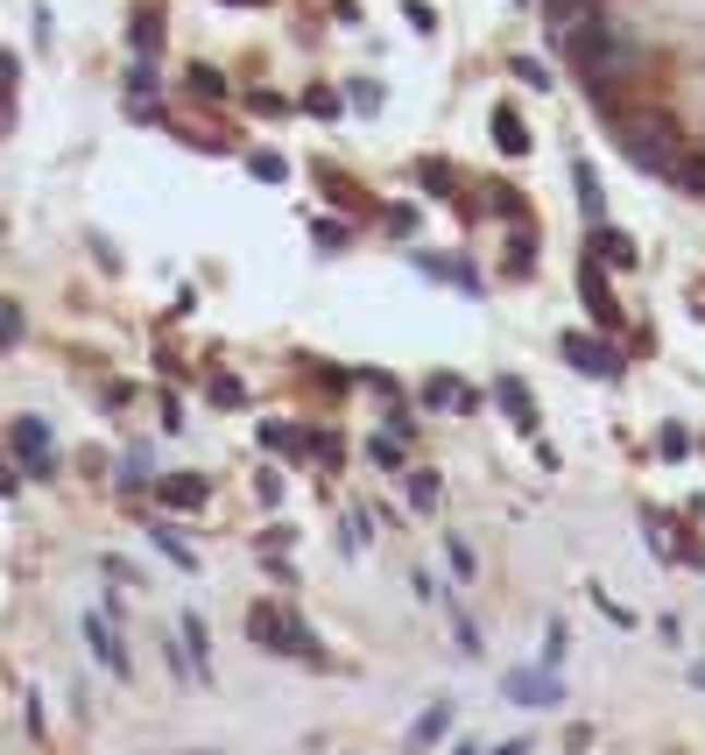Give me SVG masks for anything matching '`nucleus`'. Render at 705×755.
Here are the masks:
<instances>
[{
	"instance_id": "19",
	"label": "nucleus",
	"mask_w": 705,
	"mask_h": 755,
	"mask_svg": "<svg viewBox=\"0 0 705 755\" xmlns=\"http://www.w3.org/2000/svg\"><path fill=\"white\" fill-rule=\"evenodd\" d=\"M544 14L558 28H572V22H586V14H599V0H544Z\"/></svg>"
},
{
	"instance_id": "44",
	"label": "nucleus",
	"mask_w": 705,
	"mask_h": 755,
	"mask_svg": "<svg viewBox=\"0 0 705 755\" xmlns=\"http://www.w3.org/2000/svg\"><path fill=\"white\" fill-rule=\"evenodd\" d=\"M227 8H262V0H227Z\"/></svg>"
},
{
	"instance_id": "6",
	"label": "nucleus",
	"mask_w": 705,
	"mask_h": 755,
	"mask_svg": "<svg viewBox=\"0 0 705 755\" xmlns=\"http://www.w3.org/2000/svg\"><path fill=\"white\" fill-rule=\"evenodd\" d=\"M156 501L170 515H198L205 501H212V487H205V473H162L156 480Z\"/></svg>"
},
{
	"instance_id": "40",
	"label": "nucleus",
	"mask_w": 705,
	"mask_h": 755,
	"mask_svg": "<svg viewBox=\"0 0 705 755\" xmlns=\"http://www.w3.org/2000/svg\"><path fill=\"white\" fill-rule=\"evenodd\" d=\"M247 107H254V113H290V99H276V93H247Z\"/></svg>"
},
{
	"instance_id": "11",
	"label": "nucleus",
	"mask_w": 705,
	"mask_h": 755,
	"mask_svg": "<svg viewBox=\"0 0 705 755\" xmlns=\"http://www.w3.org/2000/svg\"><path fill=\"white\" fill-rule=\"evenodd\" d=\"M445 734H452V699H430L410 728V748H430V742H445Z\"/></svg>"
},
{
	"instance_id": "31",
	"label": "nucleus",
	"mask_w": 705,
	"mask_h": 755,
	"mask_svg": "<svg viewBox=\"0 0 705 755\" xmlns=\"http://www.w3.org/2000/svg\"><path fill=\"white\" fill-rule=\"evenodd\" d=\"M212 403H219V410H240V403H247V389H240L233 375H219V381H212Z\"/></svg>"
},
{
	"instance_id": "35",
	"label": "nucleus",
	"mask_w": 705,
	"mask_h": 755,
	"mask_svg": "<svg viewBox=\"0 0 705 755\" xmlns=\"http://www.w3.org/2000/svg\"><path fill=\"white\" fill-rule=\"evenodd\" d=\"M670 176H678L684 191H698V198H705V162H678V170H670Z\"/></svg>"
},
{
	"instance_id": "23",
	"label": "nucleus",
	"mask_w": 705,
	"mask_h": 755,
	"mask_svg": "<svg viewBox=\"0 0 705 755\" xmlns=\"http://www.w3.org/2000/svg\"><path fill=\"white\" fill-rule=\"evenodd\" d=\"M304 113H311V121H339V93L311 85V93H304Z\"/></svg>"
},
{
	"instance_id": "8",
	"label": "nucleus",
	"mask_w": 705,
	"mask_h": 755,
	"mask_svg": "<svg viewBox=\"0 0 705 755\" xmlns=\"http://www.w3.org/2000/svg\"><path fill=\"white\" fill-rule=\"evenodd\" d=\"M416 269L430 276V283H445V290H459V297H479V276H473V261L466 255H416Z\"/></svg>"
},
{
	"instance_id": "36",
	"label": "nucleus",
	"mask_w": 705,
	"mask_h": 755,
	"mask_svg": "<svg viewBox=\"0 0 705 755\" xmlns=\"http://www.w3.org/2000/svg\"><path fill=\"white\" fill-rule=\"evenodd\" d=\"M127 93H134V99H156V71L134 64V71H127Z\"/></svg>"
},
{
	"instance_id": "37",
	"label": "nucleus",
	"mask_w": 705,
	"mask_h": 755,
	"mask_svg": "<svg viewBox=\"0 0 705 755\" xmlns=\"http://www.w3.org/2000/svg\"><path fill=\"white\" fill-rule=\"evenodd\" d=\"M14 78H22V64H14V57L0 50V99H14Z\"/></svg>"
},
{
	"instance_id": "4",
	"label": "nucleus",
	"mask_w": 705,
	"mask_h": 755,
	"mask_svg": "<svg viewBox=\"0 0 705 755\" xmlns=\"http://www.w3.org/2000/svg\"><path fill=\"white\" fill-rule=\"evenodd\" d=\"M8 452L22 459V473H36V480H50V473H57V452H50V424H42V417H14V431H8Z\"/></svg>"
},
{
	"instance_id": "45",
	"label": "nucleus",
	"mask_w": 705,
	"mask_h": 755,
	"mask_svg": "<svg viewBox=\"0 0 705 755\" xmlns=\"http://www.w3.org/2000/svg\"><path fill=\"white\" fill-rule=\"evenodd\" d=\"M452 755H473V748H452Z\"/></svg>"
},
{
	"instance_id": "2",
	"label": "nucleus",
	"mask_w": 705,
	"mask_h": 755,
	"mask_svg": "<svg viewBox=\"0 0 705 755\" xmlns=\"http://www.w3.org/2000/svg\"><path fill=\"white\" fill-rule=\"evenodd\" d=\"M564 57L579 64V78H586V85H599V78H613V71L628 64V42L613 36V28L599 22V14H586V22H572V28H564Z\"/></svg>"
},
{
	"instance_id": "14",
	"label": "nucleus",
	"mask_w": 705,
	"mask_h": 755,
	"mask_svg": "<svg viewBox=\"0 0 705 755\" xmlns=\"http://www.w3.org/2000/svg\"><path fill=\"white\" fill-rule=\"evenodd\" d=\"M416 184H424V191H438V198H459V170H452V162H438V156H424V162H416Z\"/></svg>"
},
{
	"instance_id": "3",
	"label": "nucleus",
	"mask_w": 705,
	"mask_h": 755,
	"mask_svg": "<svg viewBox=\"0 0 705 755\" xmlns=\"http://www.w3.org/2000/svg\"><path fill=\"white\" fill-rule=\"evenodd\" d=\"M558 353L579 367V375H593V381H621V375H628L621 353H613L607 339H586V332H564V339H558Z\"/></svg>"
},
{
	"instance_id": "27",
	"label": "nucleus",
	"mask_w": 705,
	"mask_h": 755,
	"mask_svg": "<svg viewBox=\"0 0 705 755\" xmlns=\"http://www.w3.org/2000/svg\"><path fill=\"white\" fill-rule=\"evenodd\" d=\"M296 438H304V431H290V424H262V446H268V452H282V459L296 452Z\"/></svg>"
},
{
	"instance_id": "7",
	"label": "nucleus",
	"mask_w": 705,
	"mask_h": 755,
	"mask_svg": "<svg viewBox=\"0 0 705 755\" xmlns=\"http://www.w3.org/2000/svg\"><path fill=\"white\" fill-rule=\"evenodd\" d=\"M78 629H85V643H93V657H99V663H107V671H113V678H134V663H127V643H120V635H113V621H107V614H99V607H93V614H85V621H78Z\"/></svg>"
},
{
	"instance_id": "21",
	"label": "nucleus",
	"mask_w": 705,
	"mask_h": 755,
	"mask_svg": "<svg viewBox=\"0 0 705 755\" xmlns=\"http://www.w3.org/2000/svg\"><path fill=\"white\" fill-rule=\"evenodd\" d=\"M572 184H579V205L599 219V176H593V162H572Z\"/></svg>"
},
{
	"instance_id": "20",
	"label": "nucleus",
	"mask_w": 705,
	"mask_h": 755,
	"mask_svg": "<svg viewBox=\"0 0 705 755\" xmlns=\"http://www.w3.org/2000/svg\"><path fill=\"white\" fill-rule=\"evenodd\" d=\"M247 176H262V184H282V176H290V162H282L276 149H254V156H247Z\"/></svg>"
},
{
	"instance_id": "17",
	"label": "nucleus",
	"mask_w": 705,
	"mask_h": 755,
	"mask_svg": "<svg viewBox=\"0 0 705 755\" xmlns=\"http://www.w3.org/2000/svg\"><path fill=\"white\" fill-rule=\"evenodd\" d=\"M142 480H148V438H134V446H127V459H120V487L134 495Z\"/></svg>"
},
{
	"instance_id": "24",
	"label": "nucleus",
	"mask_w": 705,
	"mask_h": 755,
	"mask_svg": "<svg viewBox=\"0 0 705 755\" xmlns=\"http://www.w3.org/2000/svg\"><path fill=\"white\" fill-rule=\"evenodd\" d=\"M656 452H664V459H692V431H684V424H664Z\"/></svg>"
},
{
	"instance_id": "41",
	"label": "nucleus",
	"mask_w": 705,
	"mask_h": 755,
	"mask_svg": "<svg viewBox=\"0 0 705 755\" xmlns=\"http://www.w3.org/2000/svg\"><path fill=\"white\" fill-rule=\"evenodd\" d=\"M0 495H8V501H14V495H22V473H14V466H8V459H0Z\"/></svg>"
},
{
	"instance_id": "42",
	"label": "nucleus",
	"mask_w": 705,
	"mask_h": 755,
	"mask_svg": "<svg viewBox=\"0 0 705 755\" xmlns=\"http://www.w3.org/2000/svg\"><path fill=\"white\" fill-rule=\"evenodd\" d=\"M494 755H530V742H501V748H494Z\"/></svg>"
},
{
	"instance_id": "10",
	"label": "nucleus",
	"mask_w": 705,
	"mask_h": 755,
	"mask_svg": "<svg viewBox=\"0 0 705 755\" xmlns=\"http://www.w3.org/2000/svg\"><path fill=\"white\" fill-rule=\"evenodd\" d=\"M494 403H501L508 417H515V431H522V438H536V403H530V389H522L515 375H501V381H494Z\"/></svg>"
},
{
	"instance_id": "34",
	"label": "nucleus",
	"mask_w": 705,
	"mask_h": 755,
	"mask_svg": "<svg viewBox=\"0 0 705 755\" xmlns=\"http://www.w3.org/2000/svg\"><path fill=\"white\" fill-rule=\"evenodd\" d=\"M388 212V233H416V205H381Z\"/></svg>"
},
{
	"instance_id": "32",
	"label": "nucleus",
	"mask_w": 705,
	"mask_h": 755,
	"mask_svg": "<svg viewBox=\"0 0 705 755\" xmlns=\"http://www.w3.org/2000/svg\"><path fill=\"white\" fill-rule=\"evenodd\" d=\"M311 241L318 247H347V227H339V219H311Z\"/></svg>"
},
{
	"instance_id": "26",
	"label": "nucleus",
	"mask_w": 705,
	"mask_h": 755,
	"mask_svg": "<svg viewBox=\"0 0 705 755\" xmlns=\"http://www.w3.org/2000/svg\"><path fill=\"white\" fill-rule=\"evenodd\" d=\"M191 93H198V99H219V93H227V78H219L212 64H191Z\"/></svg>"
},
{
	"instance_id": "39",
	"label": "nucleus",
	"mask_w": 705,
	"mask_h": 755,
	"mask_svg": "<svg viewBox=\"0 0 705 755\" xmlns=\"http://www.w3.org/2000/svg\"><path fill=\"white\" fill-rule=\"evenodd\" d=\"M347 99H353V107H360V113H374V107H381V85H353V93H347Z\"/></svg>"
},
{
	"instance_id": "33",
	"label": "nucleus",
	"mask_w": 705,
	"mask_h": 755,
	"mask_svg": "<svg viewBox=\"0 0 705 755\" xmlns=\"http://www.w3.org/2000/svg\"><path fill=\"white\" fill-rule=\"evenodd\" d=\"M445 551H452V572H459V580H473V572H479V558H473V544H445Z\"/></svg>"
},
{
	"instance_id": "16",
	"label": "nucleus",
	"mask_w": 705,
	"mask_h": 755,
	"mask_svg": "<svg viewBox=\"0 0 705 755\" xmlns=\"http://www.w3.org/2000/svg\"><path fill=\"white\" fill-rule=\"evenodd\" d=\"M530 269H536V233L515 227L508 233V276H530Z\"/></svg>"
},
{
	"instance_id": "30",
	"label": "nucleus",
	"mask_w": 705,
	"mask_h": 755,
	"mask_svg": "<svg viewBox=\"0 0 705 755\" xmlns=\"http://www.w3.org/2000/svg\"><path fill=\"white\" fill-rule=\"evenodd\" d=\"M515 85H530V93H544V85H550V71L536 64V57H515Z\"/></svg>"
},
{
	"instance_id": "9",
	"label": "nucleus",
	"mask_w": 705,
	"mask_h": 755,
	"mask_svg": "<svg viewBox=\"0 0 705 755\" xmlns=\"http://www.w3.org/2000/svg\"><path fill=\"white\" fill-rule=\"evenodd\" d=\"M501 692H508L515 706H558V699H564V685H558L550 671H515V678H508Z\"/></svg>"
},
{
	"instance_id": "1",
	"label": "nucleus",
	"mask_w": 705,
	"mask_h": 755,
	"mask_svg": "<svg viewBox=\"0 0 705 755\" xmlns=\"http://www.w3.org/2000/svg\"><path fill=\"white\" fill-rule=\"evenodd\" d=\"M247 643L282 649V657H304L311 671L325 663V643H318V635H311V629H304V621H296L282 600H254V607H247Z\"/></svg>"
},
{
	"instance_id": "13",
	"label": "nucleus",
	"mask_w": 705,
	"mask_h": 755,
	"mask_svg": "<svg viewBox=\"0 0 705 755\" xmlns=\"http://www.w3.org/2000/svg\"><path fill=\"white\" fill-rule=\"evenodd\" d=\"M494 142H501V156H530V127L515 121V107H494Z\"/></svg>"
},
{
	"instance_id": "25",
	"label": "nucleus",
	"mask_w": 705,
	"mask_h": 755,
	"mask_svg": "<svg viewBox=\"0 0 705 755\" xmlns=\"http://www.w3.org/2000/svg\"><path fill=\"white\" fill-rule=\"evenodd\" d=\"M452 381H459V375H430V381H424V410H452V395H459Z\"/></svg>"
},
{
	"instance_id": "22",
	"label": "nucleus",
	"mask_w": 705,
	"mask_h": 755,
	"mask_svg": "<svg viewBox=\"0 0 705 755\" xmlns=\"http://www.w3.org/2000/svg\"><path fill=\"white\" fill-rule=\"evenodd\" d=\"M254 501H262V509H282V473H276V466L254 473Z\"/></svg>"
},
{
	"instance_id": "28",
	"label": "nucleus",
	"mask_w": 705,
	"mask_h": 755,
	"mask_svg": "<svg viewBox=\"0 0 705 755\" xmlns=\"http://www.w3.org/2000/svg\"><path fill=\"white\" fill-rule=\"evenodd\" d=\"M367 459H374V466H388V473H396V466H402V446H396V431H388V438H367Z\"/></svg>"
},
{
	"instance_id": "12",
	"label": "nucleus",
	"mask_w": 705,
	"mask_h": 755,
	"mask_svg": "<svg viewBox=\"0 0 705 755\" xmlns=\"http://www.w3.org/2000/svg\"><path fill=\"white\" fill-rule=\"evenodd\" d=\"M177 629H184V649H191V678H198L205 663H212V635H205V614H198V607H184V621H177Z\"/></svg>"
},
{
	"instance_id": "43",
	"label": "nucleus",
	"mask_w": 705,
	"mask_h": 755,
	"mask_svg": "<svg viewBox=\"0 0 705 755\" xmlns=\"http://www.w3.org/2000/svg\"><path fill=\"white\" fill-rule=\"evenodd\" d=\"M692 685H698V692H705V663H692Z\"/></svg>"
},
{
	"instance_id": "18",
	"label": "nucleus",
	"mask_w": 705,
	"mask_h": 755,
	"mask_svg": "<svg viewBox=\"0 0 705 755\" xmlns=\"http://www.w3.org/2000/svg\"><path fill=\"white\" fill-rule=\"evenodd\" d=\"M438 495H445V487H438V473H410V509H416V515H430V509H438Z\"/></svg>"
},
{
	"instance_id": "29",
	"label": "nucleus",
	"mask_w": 705,
	"mask_h": 755,
	"mask_svg": "<svg viewBox=\"0 0 705 755\" xmlns=\"http://www.w3.org/2000/svg\"><path fill=\"white\" fill-rule=\"evenodd\" d=\"M0 346H22V304L0 297Z\"/></svg>"
},
{
	"instance_id": "38",
	"label": "nucleus",
	"mask_w": 705,
	"mask_h": 755,
	"mask_svg": "<svg viewBox=\"0 0 705 755\" xmlns=\"http://www.w3.org/2000/svg\"><path fill=\"white\" fill-rule=\"evenodd\" d=\"M402 22H410V28H438V14H430L424 0H410V8H402Z\"/></svg>"
},
{
	"instance_id": "15",
	"label": "nucleus",
	"mask_w": 705,
	"mask_h": 755,
	"mask_svg": "<svg viewBox=\"0 0 705 755\" xmlns=\"http://www.w3.org/2000/svg\"><path fill=\"white\" fill-rule=\"evenodd\" d=\"M148 537H156V551H162V558H170V565H184V572H198V551H191V544H184V537H177V529H170V523H148Z\"/></svg>"
},
{
	"instance_id": "5",
	"label": "nucleus",
	"mask_w": 705,
	"mask_h": 755,
	"mask_svg": "<svg viewBox=\"0 0 705 755\" xmlns=\"http://www.w3.org/2000/svg\"><path fill=\"white\" fill-rule=\"evenodd\" d=\"M579 297H586V310L599 318V332H621L628 325V310H621V297L607 290V276H599V255L586 247V269H579Z\"/></svg>"
}]
</instances>
